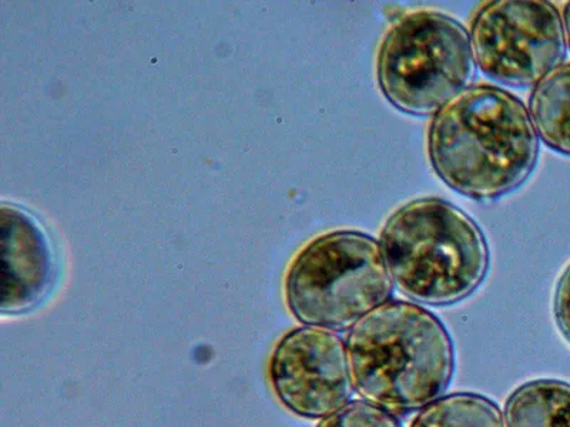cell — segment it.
Instances as JSON below:
<instances>
[{
  "mask_svg": "<svg viewBox=\"0 0 570 427\" xmlns=\"http://www.w3.org/2000/svg\"><path fill=\"white\" fill-rule=\"evenodd\" d=\"M410 427H507V421L495 401L460 391L432 401Z\"/></svg>",
  "mask_w": 570,
  "mask_h": 427,
  "instance_id": "obj_11",
  "label": "cell"
},
{
  "mask_svg": "<svg viewBox=\"0 0 570 427\" xmlns=\"http://www.w3.org/2000/svg\"><path fill=\"white\" fill-rule=\"evenodd\" d=\"M507 427H570V384L539 379L519 386L505 405Z\"/></svg>",
  "mask_w": 570,
  "mask_h": 427,
  "instance_id": "obj_10",
  "label": "cell"
},
{
  "mask_svg": "<svg viewBox=\"0 0 570 427\" xmlns=\"http://www.w3.org/2000/svg\"><path fill=\"white\" fill-rule=\"evenodd\" d=\"M428 157L452 190L475 201H495L531 177L539 136L521 100L498 86L475 85L434 115Z\"/></svg>",
  "mask_w": 570,
  "mask_h": 427,
  "instance_id": "obj_1",
  "label": "cell"
},
{
  "mask_svg": "<svg viewBox=\"0 0 570 427\" xmlns=\"http://www.w3.org/2000/svg\"><path fill=\"white\" fill-rule=\"evenodd\" d=\"M317 427H401L391 411L366 400H351L344 408L327 416Z\"/></svg>",
  "mask_w": 570,
  "mask_h": 427,
  "instance_id": "obj_12",
  "label": "cell"
},
{
  "mask_svg": "<svg viewBox=\"0 0 570 427\" xmlns=\"http://www.w3.org/2000/svg\"><path fill=\"white\" fill-rule=\"evenodd\" d=\"M268 375L278 400L305 419L335 414L355 389L347 344L331 329L289 330L274 349Z\"/></svg>",
  "mask_w": 570,
  "mask_h": 427,
  "instance_id": "obj_7",
  "label": "cell"
},
{
  "mask_svg": "<svg viewBox=\"0 0 570 427\" xmlns=\"http://www.w3.org/2000/svg\"><path fill=\"white\" fill-rule=\"evenodd\" d=\"M471 38L458 20L416 10L391 24L376 56V81L402 113L435 115L475 76Z\"/></svg>",
  "mask_w": 570,
  "mask_h": 427,
  "instance_id": "obj_5",
  "label": "cell"
},
{
  "mask_svg": "<svg viewBox=\"0 0 570 427\" xmlns=\"http://www.w3.org/2000/svg\"><path fill=\"white\" fill-rule=\"evenodd\" d=\"M380 246L400 291L431 307L471 297L490 271L485 234L442 198H419L399 208L386 220Z\"/></svg>",
  "mask_w": 570,
  "mask_h": 427,
  "instance_id": "obj_3",
  "label": "cell"
},
{
  "mask_svg": "<svg viewBox=\"0 0 570 427\" xmlns=\"http://www.w3.org/2000/svg\"><path fill=\"white\" fill-rule=\"evenodd\" d=\"M554 319L563 337L570 342V266L559 279L553 304Z\"/></svg>",
  "mask_w": 570,
  "mask_h": 427,
  "instance_id": "obj_13",
  "label": "cell"
},
{
  "mask_svg": "<svg viewBox=\"0 0 570 427\" xmlns=\"http://www.w3.org/2000/svg\"><path fill=\"white\" fill-rule=\"evenodd\" d=\"M563 27H564V36H567V43L570 49V2L564 7L563 10Z\"/></svg>",
  "mask_w": 570,
  "mask_h": 427,
  "instance_id": "obj_14",
  "label": "cell"
},
{
  "mask_svg": "<svg viewBox=\"0 0 570 427\" xmlns=\"http://www.w3.org/2000/svg\"><path fill=\"white\" fill-rule=\"evenodd\" d=\"M347 350L361 398L392 415L426 408L441 398L454 378L451 335L420 304L381 305L351 328Z\"/></svg>",
  "mask_w": 570,
  "mask_h": 427,
  "instance_id": "obj_2",
  "label": "cell"
},
{
  "mask_svg": "<svg viewBox=\"0 0 570 427\" xmlns=\"http://www.w3.org/2000/svg\"><path fill=\"white\" fill-rule=\"evenodd\" d=\"M529 115L544 145L570 157V63L559 66L534 86Z\"/></svg>",
  "mask_w": 570,
  "mask_h": 427,
  "instance_id": "obj_9",
  "label": "cell"
},
{
  "mask_svg": "<svg viewBox=\"0 0 570 427\" xmlns=\"http://www.w3.org/2000/svg\"><path fill=\"white\" fill-rule=\"evenodd\" d=\"M284 289L295 319L338 332L389 302L394 281L375 238L358 231H334L315 238L298 252Z\"/></svg>",
  "mask_w": 570,
  "mask_h": 427,
  "instance_id": "obj_4",
  "label": "cell"
},
{
  "mask_svg": "<svg viewBox=\"0 0 570 427\" xmlns=\"http://www.w3.org/2000/svg\"><path fill=\"white\" fill-rule=\"evenodd\" d=\"M473 60L483 75L512 88H531L562 66L563 19L552 3L498 0L471 27Z\"/></svg>",
  "mask_w": 570,
  "mask_h": 427,
  "instance_id": "obj_6",
  "label": "cell"
},
{
  "mask_svg": "<svg viewBox=\"0 0 570 427\" xmlns=\"http://www.w3.org/2000/svg\"><path fill=\"white\" fill-rule=\"evenodd\" d=\"M3 315L29 312L52 291L58 259L48 234L36 218L17 206H2Z\"/></svg>",
  "mask_w": 570,
  "mask_h": 427,
  "instance_id": "obj_8",
  "label": "cell"
}]
</instances>
